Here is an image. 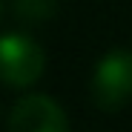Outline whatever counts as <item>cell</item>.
<instances>
[{
	"label": "cell",
	"instance_id": "obj_1",
	"mask_svg": "<svg viewBox=\"0 0 132 132\" xmlns=\"http://www.w3.org/2000/svg\"><path fill=\"white\" fill-rule=\"evenodd\" d=\"M43 72V52L26 35L0 37V80L9 86H29Z\"/></svg>",
	"mask_w": 132,
	"mask_h": 132
},
{
	"label": "cell",
	"instance_id": "obj_4",
	"mask_svg": "<svg viewBox=\"0 0 132 132\" xmlns=\"http://www.w3.org/2000/svg\"><path fill=\"white\" fill-rule=\"evenodd\" d=\"M14 9L26 20H46L55 14L57 0H14Z\"/></svg>",
	"mask_w": 132,
	"mask_h": 132
},
{
	"label": "cell",
	"instance_id": "obj_3",
	"mask_svg": "<svg viewBox=\"0 0 132 132\" xmlns=\"http://www.w3.org/2000/svg\"><path fill=\"white\" fill-rule=\"evenodd\" d=\"M9 132H66V115L52 98L29 95L12 109Z\"/></svg>",
	"mask_w": 132,
	"mask_h": 132
},
{
	"label": "cell",
	"instance_id": "obj_2",
	"mask_svg": "<svg viewBox=\"0 0 132 132\" xmlns=\"http://www.w3.org/2000/svg\"><path fill=\"white\" fill-rule=\"evenodd\" d=\"M132 95V52H109L92 75V98L103 109H118Z\"/></svg>",
	"mask_w": 132,
	"mask_h": 132
}]
</instances>
